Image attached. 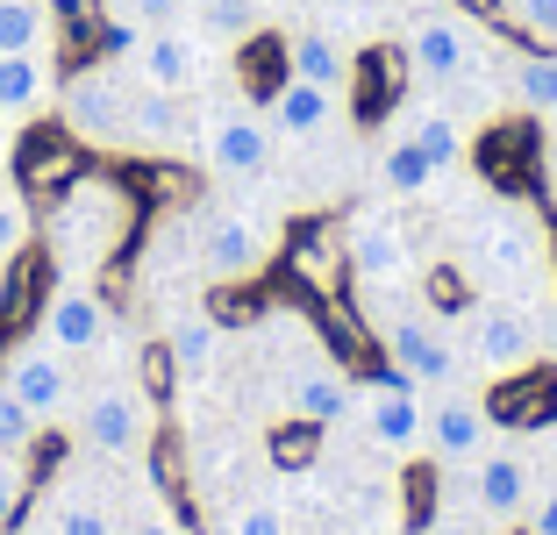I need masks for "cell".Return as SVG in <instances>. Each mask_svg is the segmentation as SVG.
<instances>
[{"label": "cell", "mask_w": 557, "mask_h": 535, "mask_svg": "<svg viewBox=\"0 0 557 535\" xmlns=\"http://www.w3.org/2000/svg\"><path fill=\"white\" fill-rule=\"evenodd\" d=\"M164 350H172V372L208 378L214 357H222V322H214V314H186V322L164 336Z\"/></svg>", "instance_id": "22"}, {"label": "cell", "mask_w": 557, "mask_h": 535, "mask_svg": "<svg viewBox=\"0 0 557 535\" xmlns=\"http://www.w3.org/2000/svg\"><path fill=\"white\" fill-rule=\"evenodd\" d=\"M194 250H200V272L214 278V286H244V278L264 272V228L250 222L244 208H208L194 228Z\"/></svg>", "instance_id": "5"}, {"label": "cell", "mask_w": 557, "mask_h": 535, "mask_svg": "<svg viewBox=\"0 0 557 535\" xmlns=\"http://www.w3.org/2000/svg\"><path fill=\"white\" fill-rule=\"evenodd\" d=\"M44 94H50L44 58H36V50H0V114L44 108Z\"/></svg>", "instance_id": "23"}, {"label": "cell", "mask_w": 557, "mask_h": 535, "mask_svg": "<svg viewBox=\"0 0 557 535\" xmlns=\"http://www.w3.org/2000/svg\"><path fill=\"white\" fill-rule=\"evenodd\" d=\"M400 136H414V144L429 150V164H436V172H450V164L465 158V129H458V114H450V108H414Z\"/></svg>", "instance_id": "25"}, {"label": "cell", "mask_w": 557, "mask_h": 535, "mask_svg": "<svg viewBox=\"0 0 557 535\" xmlns=\"http://www.w3.org/2000/svg\"><path fill=\"white\" fill-rule=\"evenodd\" d=\"M515 100H522L529 114H557V50L529 43L522 58H515Z\"/></svg>", "instance_id": "27"}, {"label": "cell", "mask_w": 557, "mask_h": 535, "mask_svg": "<svg viewBox=\"0 0 557 535\" xmlns=\"http://www.w3.org/2000/svg\"><path fill=\"white\" fill-rule=\"evenodd\" d=\"M200 158H208V172H222V178H258L264 164H272V122H264L258 108H244V100L208 108Z\"/></svg>", "instance_id": "6"}, {"label": "cell", "mask_w": 557, "mask_h": 535, "mask_svg": "<svg viewBox=\"0 0 557 535\" xmlns=\"http://www.w3.org/2000/svg\"><path fill=\"white\" fill-rule=\"evenodd\" d=\"M65 129L79 144H129V86L108 65H86L65 79Z\"/></svg>", "instance_id": "7"}, {"label": "cell", "mask_w": 557, "mask_h": 535, "mask_svg": "<svg viewBox=\"0 0 557 535\" xmlns=\"http://www.w3.org/2000/svg\"><path fill=\"white\" fill-rule=\"evenodd\" d=\"M286 264H294V272L308 278L314 293H336V250H329L322 236H300V244L286 250Z\"/></svg>", "instance_id": "32"}, {"label": "cell", "mask_w": 557, "mask_h": 535, "mask_svg": "<svg viewBox=\"0 0 557 535\" xmlns=\"http://www.w3.org/2000/svg\"><path fill=\"white\" fill-rule=\"evenodd\" d=\"M50 15L44 0H0V50H44Z\"/></svg>", "instance_id": "28"}, {"label": "cell", "mask_w": 557, "mask_h": 535, "mask_svg": "<svg viewBox=\"0 0 557 535\" xmlns=\"http://www.w3.org/2000/svg\"><path fill=\"white\" fill-rule=\"evenodd\" d=\"M72 436H79L94 457H136V450H150V400L129 393V386H94L79 400Z\"/></svg>", "instance_id": "4"}, {"label": "cell", "mask_w": 557, "mask_h": 535, "mask_svg": "<svg viewBox=\"0 0 557 535\" xmlns=\"http://www.w3.org/2000/svg\"><path fill=\"white\" fill-rule=\"evenodd\" d=\"M379 186L394 200H414L436 186V164H429V150L414 144V136H386V150H379Z\"/></svg>", "instance_id": "21"}, {"label": "cell", "mask_w": 557, "mask_h": 535, "mask_svg": "<svg viewBox=\"0 0 557 535\" xmlns=\"http://www.w3.org/2000/svg\"><path fill=\"white\" fill-rule=\"evenodd\" d=\"M36 328H44L50 350L86 357V350H100V343H108L115 314H108V300H100L86 278H65L58 293H44V308H36Z\"/></svg>", "instance_id": "9"}, {"label": "cell", "mask_w": 557, "mask_h": 535, "mask_svg": "<svg viewBox=\"0 0 557 535\" xmlns=\"http://www.w3.org/2000/svg\"><path fill=\"white\" fill-rule=\"evenodd\" d=\"M472 65H479V43H472V29H465L458 15H422L408 29V72L422 86H458V79H472Z\"/></svg>", "instance_id": "10"}, {"label": "cell", "mask_w": 557, "mask_h": 535, "mask_svg": "<svg viewBox=\"0 0 557 535\" xmlns=\"http://www.w3.org/2000/svg\"><path fill=\"white\" fill-rule=\"evenodd\" d=\"M258 8H264V15H278V8H294V0H258Z\"/></svg>", "instance_id": "43"}, {"label": "cell", "mask_w": 557, "mask_h": 535, "mask_svg": "<svg viewBox=\"0 0 557 535\" xmlns=\"http://www.w3.org/2000/svg\"><path fill=\"white\" fill-rule=\"evenodd\" d=\"M472 15H508V0H465Z\"/></svg>", "instance_id": "41"}, {"label": "cell", "mask_w": 557, "mask_h": 535, "mask_svg": "<svg viewBox=\"0 0 557 535\" xmlns=\"http://www.w3.org/2000/svg\"><path fill=\"white\" fill-rule=\"evenodd\" d=\"M222 535H294V521H286L278 500H236L230 521H222Z\"/></svg>", "instance_id": "31"}, {"label": "cell", "mask_w": 557, "mask_h": 535, "mask_svg": "<svg viewBox=\"0 0 557 535\" xmlns=\"http://www.w3.org/2000/svg\"><path fill=\"white\" fill-rule=\"evenodd\" d=\"M350 378L336 372V364H322V357H314V364H300L294 378H286V414H294V422H308V428H329V422H344L350 414Z\"/></svg>", "instance_id": "17"}, {"label": "cell", "mask_w": 557, "mask_h": 535, "mask_svg": "<svg viewBox=\"0 0 557 535\" xmlns=\"http://www.w3.org/2000/svg\"><path fill=\"white\" fill-rule=\"evenodd\" d=\"M329 15H350V8H364V0H322Z\"/></svg>", "instance_id": "42"}, {"label": "cell", "mask_w": 557, "mask_h": 535, "mask_svg": "<svg viewBox=\"0 0 557 535\" xmlns=\"http://www.w3.org/2000/svg\"><path fill=\"white\" fill-rule=\"evenodd\" d=\"M22 507H29V471L22 457H0V528H15Z\"/></svg>", "instance_id": "34"}, {"label": "cell", "mask_w": 557, "mask_h": 535, "mask_svg": "<svg viewBox=\"0 0 557 535\" xmlns=\"http://www.w3.org/2000/svg\"><path fill=\"white\" fill-rule=\"evenodd\" d=\"M122 535H186V528H180V514H164V507H150V514H136Z\"/></svg>", "instance_id": "39"}, {"label": "cell", "mask_w": 557, "mask_h": 535, "mask_svg": "<svg viewBox=\"0 0 557 535\" xmlns=\"http://www.w3.org/2000/svg\"><path fill=\"white\" fill-rule=\"evenodd\" d=\"M536 500V471H529L522 450H479L472 457V514L493 521V528H508V521L529 514Z\"/></svg>", "instance_id": "12"}, {"label": "cell", "mask_w": 557, "mask_h": 535, "mask_svg": "<svg viewBox=\"0 0 557 535\" xmlns=\"http://www.w3.org/2000/svg\"><path fill=\"white\" fill-rule=\"evenodd\" d=\"M422 535H493V521H479V514H450V507H443L436 521H422Z\"/></svg>", "instance_id": "36"}, {"label": "cell", "mask_w": 557, "mask_h": 535, "mask_svg": "<svg viewBox=\"0 0 557 535\" xmlns=\"http://www.w3.org/2000/svg\"><path fill=\"white\" fill-rule=\"evenodd\" d=\"M264 114H272V129H278V136H322L329 122H336V94L286 72V79H278V94L264 100Z\"/></svg>", "instance_id": "18"}, {"label": "cell", "mask_w": 557, "mask_h": 535, "mask_svg": "<svg viewBox=\"0 0 557 535\" xmlns=\"http://www.w3.org/2000/svg\"><path fill=\"white\" fill-rule=\"evenodd\" d=\"M379 350L414 386H458V350H450V336L429 308H394V322L379 328Z\"/></svg>", "instance_id": "3"}, {"label": "cell", "mask_w": 557, "mask_h": 535, "mask_svg": "<svg viewBox=\"0 0 557 535\" xmlns=\"http://www.w3.org/2000/svg\"><path fill=\"white\" fill-rule=\"evenodd\" d=\"M358 414H364V436L379 443L386 457H408L429 443V407H422V386H414L408 372H372L358 386Z\"/></svg>", "instance_id": "2"}, {"label": "cell", "mask_w": 557, "mask_h": 535, "mask_svg": "<svg viewBox=\"0 0 557 535\" xmlns=\"http://www.w3.org/2000/svg\"><path fill=\"white\" fill-rule=\"evenodd\" d=\"M172 15H180V0H129V22L144 29H172Z\"/></svg>", "instance_id": "38"}, {"label": "cell", "mask_w": 557, "mask_h": 535, "mask_svg": "<svg viewBox=\"0 0 557 535\" xmlns=\"http://www.w3.org/2000/svg\"><path fill=\"white\" fill-rule=\"evenodd\" d=\"M344 264L364 278V286H400V278H408V236H400V222H394V214L364 208L358 222H350Z\"/></svg>", "instance_id": "14"}, {"label": "cell", "mask_w": 557, "mask_h": 535, "mask_svg": "<svg viewBox=\"0 0 557 535\" xmlns=\"http://www.w3.org/2000/svg\"><path fill=\"white\" fill-rule=\"evenodd\" d=\"M36 436H44V422H36L29 407H22L15 393L0 386V457H29V450H36Z\"/></svg>", "instance_id": "30"}, {"label": "cell", "mask_w": 557, "mask_h": 535, "mask_svg": "<svg viewBox=\"0 0 557 535\" xmlns=\"http://www.w3.org/2000/svg\"><path fill=\"white\" fill-rule=\"evenodd\" d=\"M472 264L486 278H536L543 272V228H536V214L529 208H493L486 222H479V244H472Z\"/></svg>", "instance_id": "8"}, {"label": "cell", "mask_w": 557, "mask_h": 535, "mask_svg": "<svg viewBox=\"0 0 557 535\" xmlns=\"http://www.w3.org/2000/svg\"><path fill=\"white\" fill-rule=\"evenodd\" d=\"M29 244H36V214H29V200H22V194H0V264L29 258Z\"/></svg>", "instance_id": "29"}, {"label": "cell", "mask_w": 557, "mask_h": 535, "mask_svg": "<svg viewBox=\"0 0 557 535\" xmlns=\"http://www.w3.org/2000/svg\"><path fill=\"white\" fill-rule=\"evenodd\" d=\"M94 43H100V58H136V43H144V22H129V15L108 22V15H100V36H94Z\"/></svg>", "instance_id": "35"}, {"label": "cell", "mask_w": 557, "mask_h": 535, "mask_svg": "<svg viewBox=\"0 0 557 535\" xmlns=\"http://www.w3.org/2000/svg\"><path fill=\"white\" fill-rule=\"evenodd\" d=\"M0 293H8V264H0Z\"/></svg>", "instance_id": "44"}, {"label": "cell", "mask_w": 557, "mask_h": 535, "mask_svg": "<svg viewBox=\"0 0 557 535\" xmlns=\"http://www.w3.org/2000/svg\"><path fill=\"white\" fill-rule=\"evenodd\" d=\"M194 15H200V36H214V43H258L264 29L258 0H194Z\"/></svg>", "instance_id": "26"}, {"label": "cell", "mask_w": 557, "mask_h": 535, "mask_svg": "<svg viewBox=\"0 0 557 535\" xmlns=\"http://www.w3.org/2000/svg\"><path fill=\"white\" fill-rule=\"evenodd\" d=\"M522 535H557V486L529 500V514H522Z\"/></svg>", "instance_id": "37"}, {"label": "cell", "mask_w": 557, "mask_h": 535, "mask_svg": "<svg viewBox=\"0 0 557 535\" xmlns=\"http://www.w3.org/2000/svg\"><path fill=\"white\" fill-rule=\"evenodd\" d=\"M543 178H550V200H557V136L543 144Z\"/></svg>", "instance_id": "40"}, {"label": "cell", "mask_w": 557, "mask_h": 535, "mask_svg": "<svg viewBox=\"0 0 557 535\" xmlns=\"http://www.w3.org/2000/svg\"><path fill=\"white\" fill-rule=\"evenodd\" d=\"M136 79L158 86V94H186V86L200 79V36L186 29H144V43H136Z\"/></svg>", "instance_id": "16"}, {"label": "cell", "mask_w": 557, "mask_h": 535, "mask_svg": "<svg viewBox=\"0 0 557 535\" xmlns=\"http://www.w3.org/2000/svg\"><path fill=\"white\" fill-rule=\"evenodd\" d=\"M136 236V200L122 178L108 172H79L65 194L50 200V250L72 264V272H94V264L122 258V244Z\"/></svg>", "instance_id": "1"}, {"label": "cell", "mask_w": 557, "mask_h": 535, "mask_svg": "<svg viewBox=\"0 0 557 535\" xmlns=\"http://www.w3.org/2000/svg\"><path fill=\"white\" fill-rule=\"evenodd\" d=\"M172 136H180V94H158V86L129 94V144L136 150H164Z\"/></svg>", "instance_id": "24"}, {"label": "cell", "mask_w": 557, "mask_h": 535, "mask_svg": "<svg viewBox=\"0 0 557 535\" xmlns=\"http://www.w3.org/2000/svg\"><path fill=\"white\" fill-rule=\"evenodd\" d=\"M44 535H122V528H115V507H108V493H100V486L58 478L50 514H44Z\"/></svg>", "instance_id": "19"}, {"label": "cell", "mask_w": 557, "mask_h": 535, "mask_svg": "<svg viewBox=\"0 0 557 535\" xmlns=\"http://www.w3.org/2000/svg\"><path fill=\"white\" fill-rule=\"evenodd\" d=\"M0 386H8L36 422L50 428V422H65V407H72V364H65V350L29 343V350H15L8 364H0Z\"/></svg>", "instance_id": "11"}, {"label": "cell", "mask_w": 557, "mask_h": 535, "mask_svg": "<svg viewBox=\"0 0 557 535\" xmlns=\"http://www.w3.org/2000/svg\"><path fill=\"white\" fill-rule=\"evenodd\" d=\"M286 72L329 86V94H344V86H350V50L336 43L329 29H300V36H286Z\"/></svg>", "instance_id": "20"}, {"label": "cell", "mask_w": 557, "mask_h": 535, "mask_svg": "<svg viewBox=\"0 0 557 535\" xmlns=\"http://www.w3.org/2000/svg\"><path fill=\"white\" fill-rule=\"evenodd\" d=\"M465 336H472V357L500 378H522L536 364V328L522 308H465Z\"/></svg>", "instance_id": "13"}, {"label": "cell", "mask_w": 557, "mask_h": 535, "mask_svg": "<svg viewBox=\"0 0 557 535\" xmlns=\"http://www.w3.org/2000/svg\"><path fill=\"white\" fill-rule=\"evenodd\" d=\"M508 15H515V29H522L529 43L557 50V0H508Z\"/></svg>", "instance_id": "33"}, {"label": "cell", "mask_w": 557, "mask_h": 535, "mask_svg": "<svg viewBox=\"0 0 557 535\" xmlns=\"http://www.w3.org/2000/svg\"><path fill=\"white\" fill-rule=\"evenodd\" d=\"M486 443H493V407L486 400H472V393L436 400V414H429V450H436L443 464H472Z\"/></svg>", "instance_id": "15"}]
</instances>
